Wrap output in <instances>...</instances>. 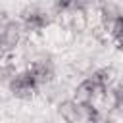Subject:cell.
<instances>
[{"instance_id": "obj_1", "label": "cell", "mask_w": 123, "mask_h": 123, "mask_svg": "<svg viewBox=\"0 0 123 123\" xmlns=\"http://www.w3.org/2000/svg\"><path fill=\"white\" fill-rule=\"evenodd\" d=\"M25 69L33 75V79L37 81V85L40 88H44V86H48V85L58 81V65L54 62V56L48 50L38 60H35L33 63L25 65Z\"/></svg>"}, {"instance_id": "obj_2", "label": "cell", "mask_w": 123, "mask_h": 123, "mask_svg": "<svg viewBox=\"0 0 123 123\" xmlns=\"http://www.w3.org/2000/svg\"><path fill=\"white\" fill-rule=\"evenodd\" d=\"M6 88H8V92H10L15 100H23V102L33 100V98L37 96V92L40 90V86L37 85V81L33 79V75H31L27 69L17 71V75L10 81V85H8Z\"/></svg>"}, {"instance_id": "obj_3", "label": "cell", "mask_w": 123, "mask_h": 123, "mask_svg": "<svg viewBox=\"0 0 123 123\" xmlns=\"http://www.w3.org/2000/svg\"><path fill=\"white\" fill-rule=\"evenodd\" d=\"M56 115L63 123H81V106L71 98H63L56 104Z\"/></svg>"}, {"instance_id": "obj_4", "label": "cell", "mask_w": 123, "mask_h": 123, "mask_svg": "<svg viewBox=\"0 0 123 123\" xmlns=\"http://www.w3.org/2000/svg\"><path fill=\"white\" fill-rule=\"evenodd\" d=\"M108 37L111 38V42L119 48V50H123V15L110 27V31H108Z\"/></svg>"}, {"instance_id": "obj_5", "label": "cell", "mask_w": 123, "mask_h": 123, "mask_svg": "<svg viewBox=\"0 0 123 123\" xmlns=\"http://www.w3.org/2000/svg\"><path fill=\"white\" fill-rule=\"evenodd\" d=\"M110 96H111V106L115 102H123V77H119L115 85L110 88Z\"/></svg>"}, {"instance_id": "obj_6", "label": "cell", "mask_w": 123, "mask_h": 123, "mask_svg": "<svg viewBox=\"0 0 123 123\" xmlns=\"http://www.w3.org/2000/svg\"><path fill=\"white\" fill-rule=\"evenodd\" d=\"M12 17L8 15V13H0V38H2V35H4V31H6V25H8V21H10Z\"/></svg>"}]
</instances>
